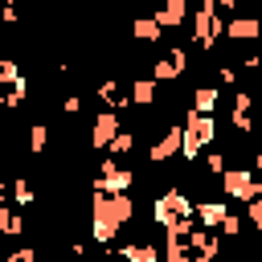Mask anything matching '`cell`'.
<instances>
[{
    "instance_id": "cell-19",
    "label": "cell",
    "mask_w": 262,
    "mask_h": 262,
    "mask_svg": "<svg viewBox=\"0 0 262 262\" xmlns=\"http://www.w3.org/2000/svg\"><path fill=\"white\" fill-rule=\"evenodd\" d=\"M8 192H12V205H16V209H29V205L37 201V188H33L25 176H16V180L8 184Z\"/></svg>"
},
{
    "instance_id": "cell-10",
    "label": "cell",
    "mask_w": 262,
    "mask_h": 262,
    "mask_svg": "<svg viewBox=\"0 0 262 262\" xmlns=\"http://www.w3.org/2000/svg\"><path fill=\"white\" fill-rule=\"evenodd\" d=\"M119 131H123V119H119L115 111H98V119L90 123V143H94L98 151H106V147L115 143Z\"/></svg>"
},
{
    "instance_id": "cell-4",
    "label": "cell",
    "mask_w": 262,
    "mask_h": 262,
    "mask_svg": "<svg viewBox=\"0 0 262 262\" xmlns=\"http://www.w3.org/2000/svg\"><path fill=\"white\" fill-rule=\"evenodd\" d=\"M131 184H135L131 168H123L119 160L106 156L98 164V176H94V196H119V192H131Z\"/></svg>"
},
{
    "instance_id": "cell-34",
    "label": "cell",
    "mask_w": 262,
    "mask_h": 262,
    "mask_svg": "<svg viewBox=\"0 0 262 262\" xmlns=\"http://www.w3.org/2000/svg\"><path fill=\"white\" fill-rule=\"evenodd\" d=\"M0 201H4V192H0Z\"/></svg>"
},
{
    "instance_id": "cell-8",
    "label": "cell",
    "mask_w": 262,
    "mask_h": 262,
    "mask_svg": "<svg viewBox=\"0 0 262 262\" xmlns=\"http://www.w3.org/2000/svg\"><path fill=\"white\" fill-rule=\"evenodd\" d=\"M254 168H225V176H221V192L225 196H233V201H254Z\"/></svg>"
},
{
    "instance_id": "cell-33",
    "label": "cell",
    "mask_w": 262,
    "mask_h": 262,
    "mask_svg": "<svg viewBox=\"0 0 262 262\" xmlns=\"http://www.w3.org/2000/svg\"><path fill=\"white\" fill-rule=\"evenodd\" d=\"M0 192H4V176H0Z\"/></svg>"
},
{
    "instance_id": "cell-5",
    "label": "cell",
    "mask_w": 262,
    "mask_h": 262,
    "mask_svg": "<svg viewBox=\"0 0 262 262\" xmlns=\"http://www.w3.org/2000/svg\"><path fill=\"white\" fill-rule=\"evenodd\" d=\"M221 29H225V20L217 16V4H213V0H201L196 12H192V41H196L201 49H213L217 37H221Z\"/></svg>"
},
{
    "instance_id": "cell-16",
    "label": "cell",
    "mask_w": 262,
    "mask_h": 262,
    "mask_svg": "<svg viewBox=\"0 0 262 262\" xmlns=\"http://www.w3.org/2000/svg\"><path fill=\"white\" fill-rule=\"evenodd\" d=\"M20 233H25V217L0 201V237H20Z\"/></svg>"
},
{
    "instance_id": "cell-9",
    "label": "cell",
    "mask_w": 262,
    "mask_h": 262,
    "mask_svg": "<svg viewBox=\"0 0 262 262\" xmlns=\"http://www.w3.org/2000/svg\"><path fill=\"white\" fill-rule=\"evenodd\" d=\"M184 246H188L192 262H217V254H221V237L213 229H201V225H192V233L184 237Z\"/></svg>"
},
{
    "instance_id": "cell-6",
    "label": "cell",
    "mask_w": 262,
    "mask_h": 262,
    "mask_svg": "<svg viewBox=\"0 0 262 262\" xmlns=\"http://www.w3.org/2000/svg\"><path fill=\"white\" fill-rule=\"evenodd\" d=\"M25 94H29L25 74L16 70V61L0 57V106H20V102H25Z\"/></svg>"
},
{
    "instance_id": "cell-31",
    "label": "cell",
    "mask_w": 262,
    "mask_h": 262,
    "mask_svg": "<svg viewBox=\"0 0 262 262\" xmlns=\"http://www.w3.org/2000/svg\"><path fill=\"white\" fill-rule=\"evenodd\" d=\"M61 111H66V115H78V111H82V98H74V94H70V98L61 102Z\"/></svg>"
},
{
    "instance_id": "cell-23",
    "label": "cell",
    "mask_w": 262,
    "mask_h": 262,
    "mask_svg": "<svg viewBox=\"0 0 262 262\" xmlns=\"http://www.w3.org/2000/svg\"><path fill=\"white\" fill-rule=\"evenodd\" d=\"M106 151H111V160H119V156L135 151V131H119V135H115V143H111Z\"/></svg>"
},
{
    "instance_id": "cell-17",
    "label": "cell",
    "mask_w": 262,
    "mask_h": 262,
    "mask_svg": "<svg viewBox=\"0 0 262 262\" xmlns=\"http://www.w3.org/2000/svg\"><path fill=\"white\" fill-rule=\"evenodd\" d=\"M156 90H160V86H156L151 78H135V82H131L127 102H135V106H151V102H156Z\"/></svg>"
},
{
    "instance_id": "cell-1",
    "label": "cell",
    "mask_w": 262,
    "mask_h": 262,
    "mask_svg": "<svg viewBox=\"0 0 262 262\" xmlns=\"http://www.w3.org/2000/svg\"><path fill=\"white\" fill-rule=\"evenodd\" d=\"M131 217H135V201L127 192H119V196H94V205H90V237L102 242V246H111L115 233Z\"/></svg>"
},
{
    "instance_id": "cell-2",
    "label": "cell",
    "mask_w": 262,
    "mask_h": 262,
    "mask_svg": "<svg viewBox=\"0 0 262 262\" xmlns=\"http://www.w3.org/2000/svg\"><path fill=\"white\" fill-rule=\"evenodd\" d=\"M151 217H156V225L164 229V237H188L192 233V201L180 192V188H168V192H160L156 201H151Z\"/></svg>"
},
{
    "instance_id": "cell-30",
    "label": "cell",
    "mask_w": 262,
    "mask_h": 262,
    "mask_svg": "<svg viewBox=\"0 0 262 262\" xmlns=\"http://www.w3.org/2000/svg\"><path fill=\"white\" fill-rule=\"evenodd\" d=\"M217 82L233 86V82H237V70H233V66H221V70H217Z\"/></svg>"
},
{
    "instance_id": "cell-24",
    "label": "cell",
    "mask_w": 262,
    "mask_h": 262,
    "mask_svg": "<svg viewBox=\"0 0 262 262\" xmlns=\"http://www.w3.org/2000/svg\"><path fill=\"white\" fill-rule=\"evenodd\" d=\"M29 147H33V151H45V147H49V127H45V123H33V127H29Z\"/></svg>"
},
{
    "instance_id": "cell-11",
    "label": "cell",
    "mask_w": 262,
    "mask_h": 262,
    "mask_svg": "<svg viewBox=\"0 0 262 262\" xmlns=\"http://www.w3.org/2000/svg\"><path fill=\"white\" fill-rule=\"evenodd\" d=\"M180 143H184L180 127H164V135L147 147V160H151V164H168L172 156H180Z\"/></svg>"
},
{
    "instance_id": "cell-29",
    "label": "cell",
    "mask_w": 262,
    "mask_h": 262,
    "mask_svg": "<svg viewBox=\"0 0 262 262\" xmlns=\"http://www.w3.org/2000/svg\"><path fill=\"white\" fill-rule=\"evenodd\" d=\"M229 123H233V131H254V119L250 115H229Z\"/></svg>"
},
{
    "instance_id": "cell-26",
    "label": "cell",
    "mask_w": 262,
    "mask_h": 262,
    "mask_svg": "<svg viewBox=\"0 0 262 262\" xmlns=\"http://www.w3.org/2000/svg\"><path fill=\"white\" fill-rule=\"evenodd\" d=\"M205 168H209V176H225V168H229V164H225V156H221V151H209V156H205Z\"/></svg>"
},
{
    "instance_id": "cell-32",
    "label": "cell",
    "mask_w": 262,
    "mask_h": 262,
    "mask_svg": "<svg viewBox=\"0 0 262 262\" xmlns=\"http://www.w3.org/2000/svg\"><path fill=\"white\" fill-rule=\"evenodd\" d=\"M0 20H4V25H16V8L4 4V8H0Z\"/></svg>"
},
{
    "instance_id": "cell-3",
    "label": "cell",
    "mask_w": 262,
    "mask_h": 262,
    "mask_svg": "<svg viewBox=\"0 0 262 262\" xmlns=\"http://www.w3.org/2000/svg\"><path fill=\"white\" fill-rule=\"evenodd\" d=\"M180 135H184V143H180V156L184 160H196V151H205L209 143H213V135H217V119L213 115H184V123H180Z\"/></svg>"
},
{
    "instance_id": "cell-20",
    "label": "cell",
    "mask_w": 262,
    "mask_h": 262,
    "mask_svg": "<svg viewBox=\"0 0 262 262\" xmlns=\"http://www.w3.org/2000/svg\"><path fill=\"white\" fill-rule=\"evenodd\" d=\"M131 37H135V41H160L164 29L156 25V16H139V20L131 25Z\"/></svg>"
},
{
    "instance_id": "cell-22",
    "label": "cell",
    "mask_w": 262,
    "mask_h": 262,
    "mask_svg": "<svg viewBox=\"0 0 262 262\" xmlns=\"http://www.w3.org/2000/svg\"><path fill=\"white\" fill-rule=\"evenodd\" d=\"M98 98H102V102H111V111H115V115H119V106H127V98H119V82H115V78L98 86Z\"/></svg>"
},
{
    "instance_id": "cell-18",
    "label": "cell",
    "mask_w": 262,
    "mask_h": 262,
    "mask_svg": "<svg viewBox=\"0 0 262 262\" xmlns=\"http://www.w3.org/2000/svg\"><path fill=\"white\" fill-rule=\"evenodd\" d=\"M217 86H196L192 90V115H213L217 111Z\"/></svg>"
},
{
    "instance_id": "cell-13",
    "label": "cell",
    "mask_w": 262,
    "mask_h": 262,
    "mask_svg": "<svg viewBox=\"0 0 262 262\" xmlns=\"http://www.w3.org/2000/svg\"><path fill=\"white\" fill-rule=\"evenodd\" d=\"M225 213H229L225 201H201V205H192V221H201V229H217L225 221Z\"/></svg>"
},
{
    "instance_id": "cell-25",
    "label": "cell",
    "mask_w": 262,
    "mask_h": 262,
    "mask_svg": "<svg viewBox=\"0 0 262 262\" xmlns=\"http://www.w3.org/2000/svg\"><path fill=\"white\" fill-rule=\"evenodd\" d=\"M250 111H254V94H250V90H237V94H233V111H229V115H250Z\"/></svg>"
},
{
    "instance_id": "cell-7",
    "label": "cell",
    "mask_w": 262,
    "mask_h": 262,
    "mask_svg": "<svg viewBox=\"0 0 262 262\" xmlns=\"http://www.w3.org/2000/svg\"><path fill=\"white\" fill-rule=\"evenodd\" d=\"M184 70H188V49H184V45H172L168 53L156 57L151 82H156V86H160V82H176V78H184Z\"/></svg>"
},
{
    "instance_id": "cell-12",
    "label": "cell",
    "mask_w": 262,
    "mask_h": 262,
    "mask_svg": "<svg viewBox=\"0 0 262 262\" xmlns=\"http://www.w3.org/2000/svg\"><path fill=\"white\" fill-rule=\"evenodd\" d=\"M221 37H229V41H258L262 37V20L258 16H229Z\"/></svg>"
},
{
    "instance_id": "cell-15",
    "label": "cell",
    "mask_w": 262,
    "mask_h": 262,
    "mask_svg": "<svg viewBox=\"0 0 262 262\" xmlns=\"http://www.w3.org/2000/svg\"><path fill=\"white\" fill-rule=\"evenodd\" d=\"M123 262H160V250L151 246V242H127V246H119L115 250Z\"/></svg>"
},
{
    "instance_id": "cell-21",
    "label": "cell",
    "mask_w": 262,
    "mask_h": 262,
    "mask_svg": "<svg viewBox=\"0 0 262 262\" xmlns=\"http://www.w3.org/2000/svg\"><path fill=\"white\" fill-rule=\"evenodd\" d=\"M160 258H164V262H192L184 237H164V254H160Z\"/></svg>"
},
{
    "instance_id": "cell-27",
    "label": "cell",
    "mask_w": 262,
    "mask_h": 262,
    "mask_svg": "<svg viewBox=\"0 0 262 262\" xmlns=\"http://www.w3.org/2000/svg\"><path fill=\"white\" fill-rule=\"evenodd\" d=\"M217 233H225V237H237V233H242V217H237V213H225V221L217 225Z\"/></svg>"
},
{
    "instance_id": "cell-14",
    "label": "cell",
    "mask_w": 262,
    "mask_h": 262,
    "mask_svg": "<svg viewBox=\"0 0 262 262\" xmlns=\"http://www.w3.org/2000/svg\"><path fill=\"white\" fill-rule=\"evenodd\" d=\"M188 20V4L184 0H164V8L156 12V25L160 29H180Z\"/></svg>"
},
{
    "instance_id": "cell-28",
    "label": "cell",
    "mask_w": 262,
    "mask_h": 262,
    "mask_svg": "<svg viewBox=\"0 0 262 262\" xmlns=\"http://www.w3.org/2000/svg\"><path fill=\"white\" fill-rule=\"evenodd\" d=\"M246 221H250L254 229H262V201H250V205H246Z\"/></svg>"
}]
</instances>
